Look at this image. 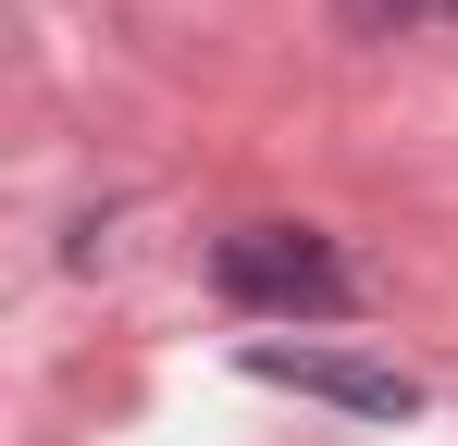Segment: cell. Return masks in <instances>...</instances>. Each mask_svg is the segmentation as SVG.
<instances>
[{"mask_svg": "<svg viewBox=\"0 0 458 446\" xmlns=\"http://www.w3.org/2000/svg\"><path fill=\"white\" fill-rule=\"evenodd\" d=\"M224 297L235 310H298V322H322V310H347V261L310 236V223H248V236H224Z\"/></svg>", "mask_w": 458, "mask_h": 446, "instance_id": "obj_1", "label": "cell"}, {"mask_svg": "<svg viewBox=\"0 0 458 446\" xmlns=\"http://www.w3.org/2000/svg\"><path fill=\"white\" fill-rule=\"evenodd\" d=\"M260 384H310V397H335V409H372V422H409L421 409V384L409 372H372V360H322V347H248Z\"/></svg>", "mask_w": 458, "mask_h": 446, "instance_id": "obj_2", "label": "cell"}, {"mask_svg": "<svg viewBox=\"0 0 458 446\" xmlns=\"http://www.w3.org/2000/svg\"><path fill=\"white\" fill-rule=\"evenodd\" d=\"M458 0H347V25H360V38H384V25H446Z\"/></svg>", "mask_w": 458, "mask_h": 446, "instance_id": "obj_3", "label": "cell"}]
</instances>
